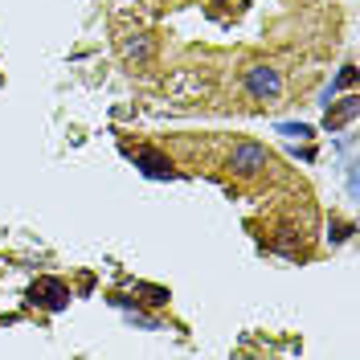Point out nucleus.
<instances>
[{"label": "nucleus", "mask_w": 360, "mask_h": 360, "mask_svg": "<svg viewBox=\"0 0 360 360\" xmlns=\"http://www.w3.org/2000/svg\"><path fill=\"white\" fill-rule=\"evenodd\" d=\"M352 82H356V66H344V70H340V78H336V82H332V86L323 90V98H332V94H336V90L352 86Z\"/></svg>", "instance_id": "7"}, {"label": "nucleus", "mask_w": 360, "mask_h": 360, "mask_svg": "<svg viewBox=\"0 0 360 360\" xmlns=\"http://www.w3.org/2000/svg\"><path fill=\"white\" fill-rule=\"evenodd\" d=\"M356 115H360V98H356V94H348V98L340 103L336 111L328 107V119H323V127H328V131H340V127H344V123H352Z\"/></svg>", "instance_id": "4"}, {"label": "nucleus", "mask_w": 360, "mask_h": 360, "mask_svg": "<svg viewBox=\"0 0 360 360\" xmlns=\"http://www.w3.org/2000/svg\"><path fill=\"white\" fill-rule=\"evenodd\" d=\"M270 164L266 148L262 143H238L233 152H229V168L238 172V176H254V172H262Z\"/></svg>", "instance_id": "2"}, {"label": "nucleus", "mask_w": 360, "mask_h": 360, "mask_svg": "<svg viewBox=\"0 0 360 360\" xmlns=\"http://www.w3.org/2000/svg\"><path fill=\"white\" fill-rule=\"evenodd\" d=\"M278 135H299V139H307L311 127H307V123H278Z\"/></svg>", "instance_id": "8"}, {"label": "nucleus", "mask_w": 360, "mask_h": 360, "mask_svg": "<svg viewBox=\"0 0 360 360\" xmlns=\"http://www.w3.org/2000/svg\"><path fill=\"white\" fill-rule=\"evenodd\" d=\"M246 90L258 98V103H274L283 94V78L274 66H250L246 70Z\"/></svg>", "instance_id": "1"}, {"label": "nucleus", "mask_w": 360, "mask_h": 360, "mask_svg": "<svg viewBox=\"0 0 360 360\" xmlns=\"http://www.w3.org/2000/svg\"><path fill=\"white\" fill-rule=\"evenodd\" d=\"M29 299L41 303V307H49V311H62L70 303V291H66V283H58V278H37V283L29 287Z\"/></svg>", "instance_id": "3"}, {"label": "nucleus", "mask_w": 360, "mask_h": 360, "mask_svg": "<svg viewBox=\"0 0 360 360\" xmlns=\"http://www.w3.org/2000/svg\"><path fill=\"white\" fill-rule=\"evenodd\" d=\"M135 164L143 168V176H152V180H168V176H172V164L160 156V152H139Z\"/></svg>", "instance_id": "5"}, {"label": "nucleus", "mask_w": 360, "mask_h": 360, "mask_svg": "<svg viewBox=\"0 0 360 360\" xmlns=\"http://www.w3.org/2000/svg\"><path fill=\"white\" fill-rule=\"evenodd\" d=\"M123 53L135 58V62H148V58H152V41H148L143 33H131V37L123 41Z\"/></svg>", "instance_id": "6"}]
</instances>
